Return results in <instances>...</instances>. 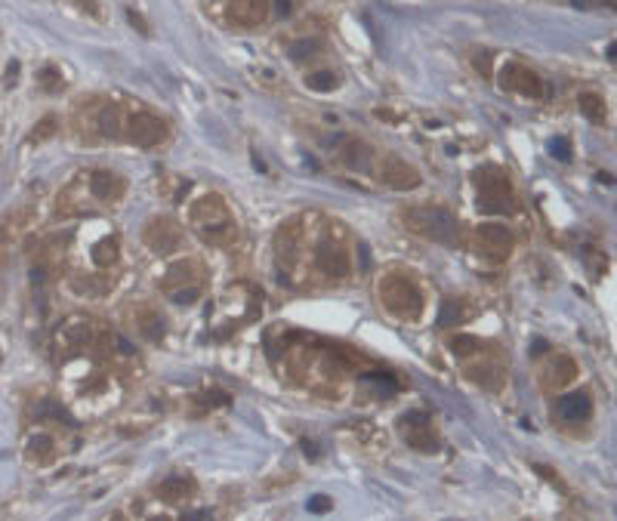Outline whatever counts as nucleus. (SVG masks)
<instances>
[{
    "label": "nucleus",
    "instance_id": "f257e3e1",
    "mask_svg": "<svg viewBox=\"0 0 617 521\" xmlns=\"http://www.w3.org/2000/svg\"><path fill=\"white\" fill-rule=\"evenodd\" d=\"M189 223L213 247H229L238 237V225L222 194H204L189 207Z\"/></svg>",
    "mask_w": 617,
    "mask_h": 521
},
{
    "label": "nucleus",
    "instance_id": "f03ea898",
    "mask_svg": "<svg viewBox=\"0 0 617 521\" xmlns=\"http://www.w3.org/2000/svg\"><path fill=\"white\" fill-rule=\"evenodd\" d=\"M380 303L389 308L401 321H417L423 315V293L414 284V278L401 275V271H389L380 281Z\"/></svg>",
    "mask_w": 617,
    "mask_h": 521
},
{
    "label": "nucleus",
    "instance_id": "7ed1b4c3",
    "mask_svg": "<svg viewBox=\"0 0 617 521\" xmlns=\"http://www.w3.org/2000/svg\"><path fill=\"white\" fill-rule=\"evenodd\" d=\"M405 225L410 232L429 237L438 244H457L460 241V223L442 207H410L405 213Z\"/></svg>",
    "mask_w": 617,
    "mask_h": 521
},
{
    "label": "nucleus",
    "instance_id": "20e7f679",
    "mask_svg": "<svg viewBox=\"0 0 617 521\" xmlns=\"http://www.w3.org/2000/svg\"><path fill=\"white\" fill-rule=\"evenodd\" d=\"M476 189H479V210L481 213H509L515 207L513 201V182L503 170L497 167H485L476 170Z\"/></svg>",
    "mask_w": 617,
    "mask_h": 521
},
{
    "label": "nucleus",
    "instance_id": "39448f33",
    "mask_svg": "<svg viewBox=\"0 0 617 521\" xmlns=\"http://www.w3.org/2000/svg\"><path fill=\"white\" fill-rule=\"evenodd\" d=\"M201 266L198 262H176L173 269L164 275V281H160V287L170 293V299L173 303H195L198 299V287H201Z\"/></svg>",
    "mask_w": 617,
    "mask_h": 521
},
{
    "label": "nucleus",
    "instance_id": "423d86ee",
    "mask_svg": "<svg viewBox=\"0 0 617 521\" xmlns=\"http://www.w3.org/2000/svg\"><path fill=\"white\" fill-rule=\"evenodd\" d=\"M124 130H127L130 142L139 145V148H155L167 139V123L160 118H155V114H148V111L130 114L127 123H124Z\"/></svg>",
    "mask_w": 617,
    "mask_h": 521
},
{
    "label": "nucleus",
    "instance_id": "0eeeda50",
    "mask_svg": "<svg viewBox=\"0 0 617 521\" xmlns=\"http://www.w3.org/2000/svg\"><path fill=\"white\" fill-rule=\"evenodd\" d=\"M142 241H146V247L151 253H170L182 244V228L170 216H155V219H148L146 228H142Z\"/></svg>",
    "mask_w": 617,
    "mask_h": 521
},
{
    "label": "nucleus",
    "instance_id": "6e6552de",
    "mask_svg": "<svg viewBox=\"0 0 617 521\" xmlns=\"http://www.w3.org/2000/svg\"><path fill=\"white\" fill-rule=\"evenodd\" d=\"M315 266H318V271H324L327 278H346L349 269H352L346 244L337 241V237H324V241L315 247Z\"/></svg>",
    "mask_w": 617,
    "mask_h": 521
},
{
    "label": "nucleus",
    "instance_id": "1a4fd4ad",
    "mask_svg": "<svg viewBox=\"0 0 617 521\" xmlns=\"http://www.w3.org/2000/svg\"><path fill=\"white\" fill-rule=\"evenodd\" d=\"M500 86L506 93H515V96H525V99H540L543 96V81L531 68L518 65V62H509V65L500 72Z\"/></svg>",
    "mask_w": 617,
    "mask_h": 521
},
{
    "label": "nucleus",
    "instance_id": "9d476101",
    "mask_svg": "<svg viewBox=\"0 0 617 521\" xmlns=\"http://www.w3.org/2000/svg\"><path fill=\"white\" fill-rule=\"evenodd\" d=\"M476 241H479V250L491 256V259H506L509 250H513V235L500 223H481L476 228Z\"/></svg>",
    "mask_w": 617,
    "mask_h": 521
},
{
    "label": "nucleus",
    "instance_id": "9b49d317",
    "mask_svg": "<svg viewBox=\"0 0 617 521\" xmlns=\"http://www.w3.org/2000/svg\"><path fill=\"white\" fill-rule=\"evenodd\" d=\"M269 10L272 4L269 0H229V10H226V19L238 28H256L269 19Z\"/></svg>",
    "mask_w": 617,
    "mask_h": 521
},
{
    "label": "nucleus",
    "instance_id": "f8f14e48",
    "mask_svg": "<svg viewBox=\"0 0 617 521\" xmlns=\"http://www.w3.org/2000/svg\"><path fill=\"white\" fill-rule=\"evenodd\" d=\"M380 179L395 191H414L420 185V173H417V167H410L408 161H401V157H383Z\"/></svg>",
    "mask_w": 617,
    "mask_h": 521
},
{
    "label": "nucleus",
    "instance_id": "ddd939ff",
    "mask_svg": "<svg viewBox=\"0 0 617 521\" xmlns=\"http://www.w3.org/2000/svg\"><path fill=\"white\" fill-rule=\"evenodd\" d=\"M401 432H405V438H408L410 447L426 450V454L438 450V438H435L432 426H429L426 413H405V417H401Z\"/></svg>",
    "mask_w": 617,
    "mask_h": 521
},
{
    "label": "nucleus",
    "instance_id": "4468645a",
    "mask_svg": "<svg viewBox=\"0 0 617 521\" xmlns=\"http://www.w3.org/2000/svg\"><path fill=\"white\" fill-rule=\"evenodd\" d=\"M90 340H93V327H90L87 318H68L56 333V342H59L62 355H75V352H80Z\"/></svg>",
    "mask_w": 617,
    "mask_h": 521
},
{
    "label": "nucleus",
    "instance_id": "2eb2a0df",
    "mask_svg": "<svg viewBox=\"0 0 617 521\" xmlns=\"http://www.w3.org/2000/svg\"><path fill=\"white\" fill-rule=\"evenodd\" d=\"M90 191H93L96 201L114 204V201L124 198V191H127V182H124V176L114 173V170H96V173H90Z\"/></svg>",
    "mask_w": 617,
    "mask_h": 521
},
{
    "label": "nucleus",
    "instance_id": "dca6fc26",
    "mask_svg": "<svg viewBox=\"0 0 617 521\" xmlns=\"http://www.w3.org/2000/svg\"><path fill=\"white\" fill-rule=\"evenodd\" d=\"M300 244H302V225L300 219H288L278 232H275V253H278V262L290 266L300 253Z\"/></svg>",
    "mask_w": 617,
    "mask_h": 521
},
{
    "label": "nucleus",
    "instance_id": "f3484780",
    "mask_svg": "<svg viewBox=\"0 0 617 521\" xmlns=\"http://www.w3.org/2000/svg\"><path fill=\"white\" fill-rule=\"evenodd\" d=\"M556 410L565 422H584V420H589V413H593V401H589L586 392H571V395H562Z\"/></svg>",
    "mask_w": 617,
    "mask_h": 521
},
{
    "label": "nucleus",
    "instance_id": "a211bd4d",
    "mask_svg": "<svg viewBox=\"0 0 617 521\" xmlns=\"http://www.w3.org/2000/svg\"><path fill=\"white\" fill-rule=\"evenodd\" d=\"M574 376H577V364H574V358L559 355V358H552V361H550L547 374H543V386H547V388H562V386H568Z\"/></svg>",
    "mask_w": 617,
    "mask_h": 521
},
{
    "label": "nucleus",
    "instance_id": "6ab92c4d",
    "mask_svg": "<svg viewBox=\"0 0 617 521\" xmlns=\"http://www.w3.org/2000/svg\"><path fill=\"white\" fill-rule=\"evenodd\" d=\"M93 127L99 130L102 136H121V130H124V118H121V108L118 105H99V111H96V118H93Z\"/></svg>",
    "mask_w": 617,
    "mask_h": 521
},
{
    "label": "nucleus",
    "instance_id": "aec40b11",
    "mask_svg": "<svg viewBox=\"0 0 617 521\" xmlns=\"http://www.w3.org/2000/svg\"><path fill=\"white\" fill-rule=\"evenodd\" d=\"M158 493H160L164 500H182V497H192V493H195V481H192V478H185V475H176V478L160 481Z\"/></svg>",
    "mask_w": 617,
    "mask_h": 521
},
{
    "label": "nucleus",
    "instance_id": "412c9836",
    "mask_svg": "<svg viewBox=\"0 0 617 521\" xmlns=\"http://www.w3.org/2000/svg\"><path fill=\"white\" fill-rule=\"evenodd\" d=\"M577 105H580V111H584L593 123H605L608 108H605V99L599 93H580L577 96Z\"/></svg>",
    "mask_w": 617,
    "mask_h": 521
},
{
    "label": "nucleus",
    "instance_id": "4be33fe9",
    "mask_svg": "<svg viewBox=\"0 0 617 521\" xmlns=\"http://www.w3.org/2000/svg\"><path fill=\"white\" fill-rule=\"evenodd\" d=\"M90 256H93V262L99 269H111L114 262H118V256H121V250H118V241L114 237H105V241H99L90 250Z\"/></svg>",
    "mask_w": 617,
    "mask_h": 521
},
{
    "label": "nucleus",
    "instance_id": "5701e85b",
    "mask_svg": "<svg viewBox=\"0 0 617 521\" xmlns=\"http://www.w3.org/2000/svg\"><path fill=\"white\" fill-rule=\"evenodd\" d=\"M53 454H56V447H53V441L47 435H34L28 441V460H38V463H50Z\"/></svg>",
    "mask_w": 617,
    "mask_h": 521
},
{
    "label": "nucleus",
    "instance_id": "b1692460",
    "mask_svg": "<svg viewBox=\"0 0 617 521\" xmlns=\"http://www.w3.org/2000/svg\"><path fill=\"white\" fill-rule=\"evenodd\" d=\"M136 321H139V330L146 333L148 340H160V337H164V324H160V318L151 312V308H139Z\"/></svg>",
    "mask_w": 617,
    "mask_h": 521
},
{
    "label": "nucleus",
    "instance_id": "393cba45",
    "mask_svg": "<svg viewBox=\"0 0 617 521\" xmlns=\"http://www.w3.org/2000/svg\"><path fill=\"white\" fill-rule=\"evenodd\" d=\"M59 130V123H56V118H53V114H47V118H43L38 127L31 130V136H28V142H47V139L53 136Z\"/></svg>",
    "mask_w": 617,
    "mask_h": 521
},
{
    "label": "nucleus",
    "instance_id": "a878e982",
    "mask_svg": "<svg viewBox=\"0 0 617 521\" xmlns=\"http://www.w3.org/2000/svg\"><path fill=\"white\" fill-rule=\"evenodd\" d=\"M306 84H309V90H321V93H327V90H334V86L339 84V77H337L334 72H318V74H309V77H306Z\"/></svg>",
    "mask_w": 617,
    "mask_h": 521
},
{
    "label": "nucleus",
    "instance_id": "bb28decb",
    "mask_svg": "<svg viewBox=\"0 0 617 521\" xmlns=\"http://www.w3.org/2000/svg\"><path fill=\"white\" fill-rule=\"evenodd\" d=\"M451 349H454V355L466 358V355H472V352H481V349H485V342H481L479 337H457V340L451 342Z\"/></svg>",
    "mask_w": 617,
    "mask_h": 521
},
{
    "label": "nucleus",
    "instance_id": "cd10ccee",
    "mask_svg": "<svg viewBox=\"0 0 617 521\" xmlns=\"http://www.w3.org/2000/svg\"><path fill=\"white\" fill-rule=\"evenodd\" d=\"M346 157H349V164L352 167H364L368 164V157H371V148L368 145H352V152H349Z\"/></svg>",
    "mask_w": 617,
    "mask_h": 521
},
{
    "label": "nucleus",
    "instance_id": "c85d7f7f",
    "mask_svg": "<svg viewBox=\"0 0 617 521\" xmlns=\"http://www.w3.org/2000/svg\"><path fill=\"white\" fill-rule=\"evenodd\" d=\"M457 318H460L457 303H444V306H442V315H438V324H444V327H448V324H454Z\"/></svg>",
    "mask_w": 617,
    "mask_h": 521
},
{
    "label": "nucleus",
    "instance_id": "c756f323",
    "mask_svg": "<svg viewBox=\"0 0 617 521\" xmlns=\"http://www.w3.org/2000/svg\"><path fill=\"white\" fill-rule=\"evenodd\" d=\"M40 84L47 86V90H62V74L56 72V68H47V72L40 74Z\"/></svg>",
    "mask_w": 617,
    "mask_h": 521
},
{
    "label": "nucleus",
    "instance_id": "7c9ffc66",
    "mask_svg": "<svg viewBox=\"0 0 617 521\" xmlns=\"http://www.w3.org/2000/svg\"><path fill=\"white\" fill-rule=\"evenodd\" d=\"M472 65H476L485 77H491V52H476V56H472Z\"/></svg>",
    "mask_w": 617,
    "mask_h": 521
},
{
    "label": "nucleus",
    "instance_id": "2f4dec72",
    "mask_svg": "<svg viewBox=\"0 0 617 521\" xmlns=\"http://www.w3.org/2000/svg\"><path fill=\"white\" fill-rule=\"evenodd\" d=\"M550 152L556 155V157H562V161H568V157H571V152H568V139H552V142H550Z\"/></svg>",
    "mask_w": 617,
    "mask_h": 521
},
{
    "label": "nucleus",
    "instance_id": "473e14b6",
    "mask_svg": "<svg viewBox=\"0 0 617 521\" xmlns=\"http://www.w3.org/2000/svg\"><path fill=\"white\" fill-rule=\"evenodd\" d=\"M330 509V500L327 497H315L309 503V512H327Z\"/></svg>",
    "mask_w": 617,
    "mask_h": 521
},
{
    "label": "nucleus",
    "instance_id": "72a5a7b5",
    "mask_svg": "<svg viewBox=\"0 0 617 521\" xmlns=\"http://www.w3.org/2000/svg\"><path fill=\"white\" fill-rule=\"evenodd\" d=\"M77 6L90 16H99V4H96V0H77Z\"/></svg>",
    "mask_w": 617,
    "mask_h": 521
}]
</instances>
